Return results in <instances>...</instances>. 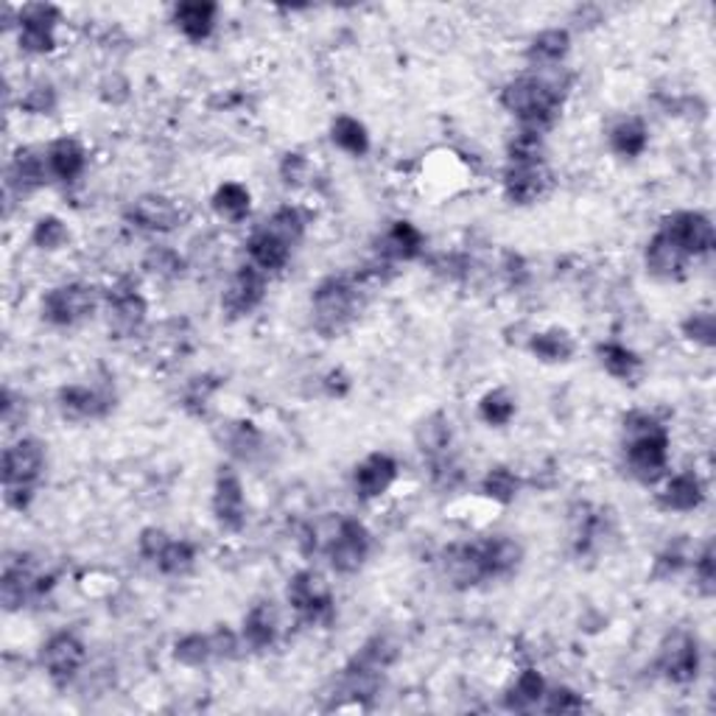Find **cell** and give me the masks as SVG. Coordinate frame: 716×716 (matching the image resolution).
<instances>
[{
	"mask_svg": "<svg viewBox=\"0 0 716 716\" xmlns=\"http://www.w3.org/2000/svg\"><path fill=\"white\" fill-rule=\"evenodd\" d=\"M263 227L272 230L277 238H283V242L294 249L297 244L303 242V235H306V219H303V213L297 208H292V205H283V208L274 210L272 219H269Z\"/></svg>",
	"mask_w": 716,
	"mask_h": 716,
	"instance_id": "obj_43",
	"label": "cell"
},
{
	"mask_svg": "<svg viewBox=\"0 0 716 716\" xmlns=\"http://www.w3.org/2000/svg\"><path fill=\"white\" fill-rule=\"evenodd\" d=\"M372 552V534L358 518H340L333 527L331 538L325 543L328 563L336 573L350 577V573L361 571Z\"/></svg>",
	"mask_w": 716,
	"mask_h": 716,
	"instance_id": "obj_7",
	"label": "cell"
},
{
	"mask_svg": "<svg viewBox=\"0 0 716 716\" xmlns=\"http://www.w3.org/2000/svg\"><path fill=\"white\" fill-rule=\"evenodd\" d=\"M196 566V546L190 541H176L171 538L169 546L163 548V554L157 557L155 568L165 577H185L190 568Z\"/></svg>",
	"mask_w": 716,
	"mask_h": 716,
	"instance_id": "obj_38",
	"label": "cell"
},
{
	"mask_svg": "<svg viewBox=\"0 0 716 716\" xmlns=\"http://www.w3.org/2000/svg\"><path fill=\"white\" fill-rule=\"evenodd\" d=\"M101 300H104V294L90 283H65V286L46 292L39 311H42V320L48 325L73 328L78 322H85L90 313H96Z\"/></svg>",
	"mask_w": 716,
	"mask_h": 716,
	"instance_id": "obj_6",
	"label": "cell"
},
{
	"mask_svg": "<svg viewBox=\"0 0 716 716\" xmlns=\"http://www.w3.org/2000/svg\"><path fill=\"white\" fill-rule=\"evenodd\" d=\"M104 308H107V325L115 340H126L135 336L146 322V306L144 294L137 292L132 283H118L110 292H104Z\"/></svg>",
	"mask_w": 716,
	"mask_h": 716,
	"instance_id": "obj_14",
	"label": "cell"
},
{
	"mask_svg": "<svg viewBox=\"0 0 716 716\" xmlns=\"http://www.w3.org/2000/svg\"><path fill=\"white\" fill-rule=\"evenodd\" d=\"M543 698H546V680H543L541 671L523 669L515 678V683L509 686L504 705L509 711H532L543 703Z\"/></svg>",
	"mask_w": 716,
	"mask_h": 716,
	"instance_id": "obj_36",
	"label": "cell"
},
{
	"mask_svg": "<svg viewBox=\"0 0 716 716\" xmlns=\"http://www.w3.org/2000/svg\"><path fill=\"white\" fill-rule=\"evenodd\" d=\"M515 411H518V406H515V397L507 390H490L479 400V417L493 429H504V425L513 423Z\"/></svg>",
	"mask_w": 716,
	"mask_h": 716,
	"instance_id": "obj_42",
	"label": "cell"
},
{
	"mask_svg": "<svg viewBox=\"0 0 716 716\" xmlns=\"http://www.w3.org/2000/svg\"><path fill=\"white\" fill-rule=\"evenodd\" d=\"M247 252H249V263H255V267L267 274L281 272V269L288 263V258H292V247L267 227L255 230V233L249 235Z\"/></svg>",
	"mask_w": 716,
	"mask_h": 716,
	"instance_id": "obj_31",
	"label": "cell"
},
{
	"mask_svg": "<svg viewBox=\"0 0 716 716\" xmlns=\"http://www.w3.org/2000/svg\"><path fill=\"white\" fill-rule=\"evenodd\" d=\"M171 534L165 532V529H157V527H149L140 532V538H137V552H140V557H144L146 563H157V557L163 554V548L169 546Z\"/></svg>",
	"mask_w": 716,
	"mask_h": 716,
	"instance_id": "obj_53",
	"label": "cell"
},
{
	"mask_svg": "<svg viewBox=\"0 0 716 716\" xmlns=\"http://www.w3.org/2000/svg\"><path fill=\"white\" fill-rule=\"evenodd\" d=\"M644 263H646V272H650L652 277L669 283V281H683L686 272H689L691 258L678 247V244L671 242L664 230H658V233L646 242Z\"/></svg>",
	"mask_w": 716,
	"mask_h": 716,
	"instance_id": "obj_21",
	"label": "cell"
},
{
	"mask_svg": "<svg viewBox=\"0 0 716 716\" xmlns=\"http://www.w3.org/2000/svg\"><path fill=\"white\" fill-rule=\"evenodd\" d=\"M46 163L51 180H57V183H76L78 176L85 174L87 155L76 137L65 135V137H57V140L48 146Z\"/></svg>",
	"mask_w": 716,
	"mask_h": 716,
	"instance_id": "obj_23",
	"label": "cell"
},
{
	"mask_svg": "<svg viewBox=\"0 0 716 716\" xmlns=\"http://www.w3.org/2000/svg\"><path fill=\"white\" fill-rule=\"evenodd\" d=\"M146 272L163 277V281H174V277H183L185 261L180 258V252L171 247H151L144 258Z\"/></svg>",
	"mask_w": 716,
	"mask_h": 716,
	"instance_id": "obj_45",
	"label": "cell"
},
{
	"mask_svg": "<svg viewBox=\"0 0 716 716\" xmlns=\"http://www.w3.org/2000/svg\"><path fill=\"white\" fill-rule=\"evenodd\" d=\"M585 700H582V694H577L573 689H566V686H560V689H546V698H543V711L546 714H580V711H585Z\"/></svg>",
	"mask_w": 716,
	"mask_h": 716,
	"instance_id": "obj_49",
	"label": "cell"
},
{
	"mask_svg": "<svg viewBox=\"0 0 716 716\" xmlns=\"http://www.w3.org/2000/svg\"><path fill=\"white\" fill-rule=\"evenodd\" d=\"M365 281L361 274H331L317 283L311 294L313 331L325 340H340L353 328L365 308Z\"/></svg>",
	"mask_w": 716,
	"mask_h": 716,
	"instance_id": "obj_2",
	"label": "cell"
},
{
	"mask_svg": "<svg viewBox=\"0 0 716 716\" xmlns=\"http://www.w3.org/2000/svg\"><path fill=\"white\" fill-rule=\"evenodd\" d=\"M87 661V646L85 641L78 639L76 632H57L42 644L39 650V666L46 669L48 680L57 689H67L73 680L78 678V671Z\"/></svg>",
	"mask_w": 716,
	"mask_h": 716,
	"instance_id": "obj_8",
	"label": "cell"
},
{
	"mask_svg": "<svg viewBox=\"0 0 716 716\" xmlns=\"http://www.w3.org/2000/svg\"><path fill=\"white\" fill-rule=\"evenodd\" d=\"M568 51H571V34L566 28H546L529 42L527 62L532 71H552V67H563Z\"/></svg>",
	"mask_w": 716,
	"mask_h": 716,
	"instance_id": "obj_27",
	"label": "cell"
},
{
	"mask_svg": "<svg viewBox=\"0 0 716 716\" xmlns=\"http://www.w3.org/2000/svg\"><path fill=\"white\" fill-rule=\"evenodd\" d=\"M683 336L700 347H714L716 342V317L714 311H691L680 325Z\"/></svg>",
	"mask_w": 716,
	"mask_h": 716,
	"instance_id": "obj_46",
	"label": "cell"
},
{
	"mask_svg": "<svg viewBox=\"0 0 716 716\" xmlns=\"http://www.w3.org/2000/svg\"><path fill=\"white\" fill-rule=\"evenodd\" d=\"M53 588L51 573L34 571L32 563H7L3 577H0V602L3 610L17 613L32 600H39L42 593Z\"/></svg>",
	"mask_w": 716,
	"mask_h": 716,
	"instance_id": "obj_13",
	"label": "cell"
},
{
	"mask_svg": "<svg viewBox=\"0 0 716 716\" xmlns=\"http://www.w3.org/2000/svg\"><path fill=\"white\" fill-rule=\"evenodd\" d=\"M482 554L487 580H509L523 563V546L509 534H495V538L482 541Z\"/></svg>",
	"mask_w": 716,
	"mask_h": 716,
	"instance_id": "obj_25",
	"label": "cell"
},
{
	"mask_svg": "<svg viewBox=\"0 0 716 716\" xmlns=\"http://www.w3.org/2000/svg\"><path fill=\"white\" fill-rule=\"evenodd\" d=\"M627 473L641 484H655L669 468V431L650 415L632 411L625 417Z\"/></svg>",
	"mask_w": 716,
	"mask_h": 716,
	"instance_id": "obj_3",
	"label": "cell"
},
{
	"mask_svg": "<svg viewBox=\"0 0 716 716\" xmlns=\"http://www.w3.org/2000/svg\"><path fill=\"white\" fill-rule=\"evenodd\" d=\"M286 602L297 619L306 621L311 627H331L333 616H336V602H333V591L325 582L320 571L313 568H303L288 580L286 585Z\"/></svg>",
	"mask_w": 716,
	"mask_h": 716,
	"instance_id": "obj_5",
	"label": "cell"
},
{
	"mask_svg": "<svg viewBox=\"0 0 716 716\" xmlns=\"http://www.w3.org/2000/svg\"><path fill=\"white\" fill-rule=\"evenodd\" d=\"M445 580L456 588V591H470V588L487 582V568H484L482 543H454L443 552Z\"/></svg>",
	"mask_w": 716,
	"mask_h": 716,
	"instance_id": "obj_17",
	"label": "cell"
},
{
	"mask_svg": "<svg viewBox=\"0 0 716 716\" xmlns=\"http://www.w3.org/2000/svg\"><path fill=\"white\" fill-rule=\"evenodd\" d=\"M213 658V641H210V635H202V632H188V635H183L174 644V661L190 666V669H199V666L210 664Z\"/></svg>",
	"mask_w": 716,
	"mask_h": 716,
	"instance_id": "obj_40",
	"label": "cell"
},
{
	"mask_svg": "<svg viewBox=\"0 0 716 716\" xmlns=\"http://www.w3.org/2000/svg\"><path fill=\"white\" fill-rule=\"evenodd\" d=\"M308 176H311V163H308L306 155H300V151H288V155H283L281 160L283 185H288V188H300V185L308 183Z\"/></svg>",
	"mask_w": 716,
	"mask_h": 716,
	"instance_id": "obj_51",
	"label": "cell"
},
{
	"mask_svg": "<svg viewBox=\"0 0 716 716\" xmlns=\"http://www.w3.org/2000/svg\"><path fill=\"white\" fill-rule=\"evenodd\" d=\"M661 507L669 509V513H694L698 507H703L705 502V487L700 482L698 473H686L671 476L669 482L664 484V490L658 493Z\"/></svg>",
	"mask_w": 716,
	"mask_h": 716,
	"instance_id": "obj_28",
	"label": "cell"
},
{
	"mask_svg": "<svg viewBox=\"0 0 716 716\" xmlns=\"http://www.w3.org/2000/svg\"><path fill=\"white\" fill-rule=\"evenodd\" d=\"M277 632H281V621H277V610H274L272 602H255L249 607V613L244 616L242 627V641L255 652H263L269 646H274L277 641Z\"/></svg>",
	"mask_w": 716,
	"mask_h": 716,
	"instance_id": "obj_26",
	"label": "cell"
},
{
	"mask_svg": "<svg viewBox=\"0 0 716 716\" xmlns=\"http://www.w3.org/2000/svg\"><path fill=\"white\" fill-rule=\"evenodd\" d=\"M658 230H664L671 242L689 255L691 261L711 255L716 244L714 222L705 213H700V210H678V213L666 215Z\"/></svg>",
	"mask_w": 716,
	"mask_h": 716,
	"instance_id": "obj_10",
	"label": "cell"
},
{
	"mask_svg": "<svg viewBox=\"0 0 716 716\" xmlns=\"http://www.w3.org/2000/svg\"><path fill=\"white\" fill-rule=\"evenodd\" d=\"M689 566V554H686V541L666 546L664 552L655 557V568H652V580H669L675 573H680Z\"/></svg>",
	"mask_w": 716,
	"mask_h": 716,
	"instance_id": "obj_48",
	"label": "cell"
},
{
	"mask_svg": "<svg viewBox=\"0 0 716 716\" xmlns=\"http://www.w3.org/2000/svg\"><path fill=\"white\" fill-rule=\"evenodd\" d=\"M215 390H219V381H213L210 375L194 378L188 390H185V406H188L190 411H205V406H208L210 395H213Z\"/></svg>",
	"mask_w": 716,
	"mask_h": 716,
	"instance_id": "obj_54",
	"label": "cell"
},
{
	"mask_svg": "<svg viewBox=\"0 0 716 716\" xmlns=\"http://www.w3.org/2000/svg\"><path fill=\"white\" fill-rule=\"evenodd\" d=\"M397 479V462L384 450H375V454L365 456L361 462L353 468V490L361 502H372V498H381L386 490L395 484Z\"/></svg>",
	"mask_w": 716,
	"mask_h": 716,
	"instance_id": "obj_20",
	"label": "cell"
},
{
	"mask_svg": "<svg viewBox=\"0 0 716 716\" xmlns=\"http://www.w3.org/2000/svg\"><path fill=\"white\" fill-rule=\"evenodd\" d=\"M518 490H521V479H518L509 468H504V465L490 468L487 476L482 479V493L487 495L490 502L504 504V507L518 498Z\"/></svg>",
	"mask_w": 716,
	"mask_h": 716,
	"instance_id": "obj_41",
	"label": "cell"
},
{
	"mask_svg": "<svg viewBox=\"0 0 716 716\" xmlns=\"http://www.w3.org/2000/svg\"><path fill=\"white\" fill-rule=\"evenodd\" d=\"M331 140L336 149H342L345 155L350 157H365L370 151V132L361 121L350 115H340L333 118L331 124Z\"/></svg>",
	"mask_w": 716,
	"mask_h": 716,
	"instance_id": "obj_37",
	"label": "cell"
},
{
	"mask_svg": "<svg viewBox=\"0 0 716 716\" xmlns=\"http://www.w3.org/2000/svg\"><path fill=\"white\" fill-rule=\"evenodd\" d=\"M210 205H213V210L219 219H224V222H233V224H242L244 219L249 215V210H252V196H249V190L244 188L242 183H222L219 188H215Z\"/></svg>",
	"mask_w": 716,
	"mask_h": 716,
	"instance_id": "obj_35",
	"label": "cell"
},
{
	"mask_svg": "<svg viewBox=\"0 0 716 716\" xmlns=\"http://www.w3.org/2000/svg\"><path fill=\"white\" fill-rule=\"evenodd\" d=\"M62 12L51 3H28L17 12V42L26 53H51L57 48V26Z\"/></svg>",
	"mask_w": 716,
	"mask_h": 716,
	"instance_id": "obj_12",
	"label": "cell"
},
{
	"mask_svg": "<svg viewBox=\"0 0 716 716\" xmlns=\"http://www.w3.org/2000/svg\"><path fill=\"white\" fill-rule=\"evenodd\" d=\"M263 297H267V272H261L255 263H244L224 288L222 311L227 313V320H244L261 306Z\"/></svg>",
	"mask_w": 716,
	"mask_h": 716,
	"instance_id": "obj_16",
	"label": "cell"
},
{
	"mask_svg": "<svg viewBox=\"0 0 716 716\" xmlns=\"http://www.w3.org/2000/svg\"><path fill=\"white\" fill-rule=\"evenodd\" d=\"M596 356H600L602 370L621 384H639V378L644 375V358L619 342H602L596 347Z\"/></svg>",
	"mask_w": 716,
	"mask_h": 716,
	"instance_id": "obj_30",
	"label": "cell"
},
{
	"mask_svg": "<svg viewBox=\"0 0 716 716\" xmlns=\"http://www.w3.org/2000/svg\"><path fill=\"white\" fill-rule=\"evenodd\" d=\"M509 163H546V135L523 129L507 144Z\"/></svg>",
	"mask_w": 716,
	"mask_h": 716,
	"instance_id": "obj_39",
	"label": "cell"
},
{
	"mask_svg": "<svg viewBox=\"0 0 716 716\" xmlns=\"http://www.w3.org/2000/svg\"><path fill=\"white\" fill-rule=\"evenodd\" d=\"M46 443L37 436H23L3 450L0 479H3V498L9 507L17 513H26L32 507L39 479L46 473Z\"/></svg>",
	"mask_w": 716,
	"mask_h": 716,
	"instance_id": "obj_4",
	"label": "cell"
},
{
	"mask_svg": "<svg viewBox=\"0 0 716 716\" xmlns=\"http://www.w3.org/2000/svg\"><path fill=\"white\" fill-rule=\"evenodd\" d=\"M71 242V230L67 224L59 219V215H42L37 219L32 230V244L42 252H59V249L65 247Z\"/></svg>",
	"mask_w": 716,
	"mask_h": 716,
	"instance_id": "obj_44",
	"label": "cell"
},
{
	"mask_svg": "<svg viewBox=\"0 0 716 716\" xmlns=\"http://www.w3.org/2000/svg\"><path fill=\"white\" fill-rule=\"evenodd\" d=\"M48 163L46 151H37L32 146H20L9 163V188L17 190L20 196L34 194L37 188L48 183Z\"/></svg>",
	"mask_w": 716,
	"mask_h": 716,
	"instance_id": "obj_22",
	"label": "cell"
},
{
	"mask_svg": "<svg viewBox=\"0 0 716 716\" xmlns=\"http://www.w3.org/2000/svg\"><path fill=\"white\" fill-rule=\"evenodd\" d=\"M415 440L420 454H423L431 465L443 462V459H448L450 440H454V434H450V420L443 411H434V415H429L423 423L417 425Z\"/></svg>",
	"mask_w": 716,
	"mask_h": 716,
	"instance_id": "obj_32",
	"label": "cell"
},
{
	"mask_svg": "<svg viewBox=\"0 0 716 716\" xmlns=\"http://www.w3.org/2000/svg\"><path fill=\"white\" fill-rule=\"evenodd\" d=\"M215 14H219V7L210 3V0H185V3H176L174 7V26L190 42H202V39L213 34Z\"/></svg>",
	"mask_w": 716,
	"mask_h": 716,
	"instance_id": "obj_29",
	"label": "cell"
},
{
	"mask_svg": "<svg viewBox=\"0 0 716 716\" xmlns=\"http://www.w3.org/2000/svg\"><path fill=\"white\" fill-rule=\"evenodd\" d=\"M658 671L669 683L689 686L700 675V641L689 630H675L661 641Z\"/></svg>",
	"mask_w": 716,
	"mask_h": 716,
	"instance_id": "obj_9",
	"label": "cell"
},
{
	"mask_svg": "<svg viewBox=\"0 0 716 716\" xmlns=\"http://www.w3.org/2000/svg\"><path fill=\"white\" fill-rule=\"evenodd\" d=\"M568 90H571V76L566 67H552V71H532L527 76L513 78L502 90V107L513 118L521 121L523 129H534L546 135L566 104Z\"/></svg>",
	"mask_w": 716,
	"mask_h": 716,
	"instance_id": "obj_1",
	"label": "cell"
},
{
	"mask_svg": "<svg viewBox=\"0 0 716 716\" xmlns=\"http://www.w3.org/2000/svg\"><path fill=\"white\" fill-rule=\"evenodd\" d=\"M607 140H610L613 155L625 157V160H635V157L644 155L646 146H650V129H646L641 118L625 115L610 126Z\"/></svg>",
	"mask_w": 716,
	"mask_h": 716,
	"instance_id": "obj_33",
	"label": "cell"
},
{
	"mask_svg": "<svg viewBox=\"0 0 716 716\" xmlns=\"http://www.w3.org/2000/svg\"><path fill=\"white\" fill-rule=\"evenodd\" d=\"M126 222L144 233H171L183 222V210L174 199L160 194L137 196L135 202L126 210Z\"/></svg>",
	"mask_w": 716,
	"mask_h": 716,
	"instance_id": "obj_18",
	"label": "cell"
},
{
	"mask_svg": "<svg viewBox=\"0 0 716 716\" xmlns=\"http://www.w3.org/2000/svg\"><path fill=\"white\" fill-rule=\"evenodd\" d=\"M213 518L224 532H242L247 527V493L242 476L233 465H222L213 482Z\"/></svg>",
	"mask_w": 716,
	"mask_h": 716,
	"instance_id": "obj_11",
	"label": "cell"
},
{
	"mask_svg": "<svg viewBox=\"0 0 716 716\" xmlns=\"http://www.w3.org/2000/svg\"><path fill=\"white\" fill-rule=\"evenodd\" d=\"M227 443H230V454L233 456H238V459H252V456L261 450L263 436L252 423H235L233 429H230Z\"/></svg>",
	"mask_w": 716,
	"mask_h": 716,
	"instance_id": "obj_47",
	"label": "cell"
},
{
	"mask_svg": "<svg viewBox=\"0 0 716 716\" xmlns=\"http://www.w3.org/2000/svg\"><path fill=\"white\" fill-rule=\"evenodd\" d=\"M425 249L423 233L415 227L411 222H392V227L381 235L378 242V255L384 258L386 263L392 261H417Z\"/></svg>",
	"mask_w": 716,
	"mask_h": 716,
	"instance_id": "obj_24",
	"label": "cell"
},
{
	"mask_svg": "<svg viewBox=\"0 0 716 716\" xmlns=\"http://www.w3.org/2000/svg\"><path fill=\"white\" fill-rule=\"evenodd\" d=\"M714 543H705L703 552L694 557V580L703 596H714L716 591V568H714Z\"/></svg>",
	"mask_w": 716,
	"mask_h": 716,
	"instance_id": "obj_52",
	"label": "cell"
},
{
	"mask_svg": "<svg viewBox=\"0 0 716 716\" xmlns=\"http://www.w3.org/2000/svg\"><path fill=\"white\" fill-rule=\"evenodd\" d=\"M57 404L62 417L71 423H92V420H104L115 409V395L104 386L71 384L59 390Z\"/></svg>",
	"mask_w": 716,
	"mask_h": 716,
	"instance_id": "obj_15",
	"label": "cell"
},
{
	"mask_svg": "<svg viewBox=\"0 0 716 716\" xmlns=\"http://www.w3.org/2000/svg\"><path fill=\"white\" fill-rule=\"evenodd\" d=\"M552 185V171L546 163H509L504 171V196L518 208L543 199Z\"/></svg>",
	"mask_w": 716,
	"mask_h": 716,
	"instance_id": "obj_19",
	"label": "cell"
},
{
	"mask_svg": "<svg viewBox=\"0 0 716 716\" xmlns=\"http://www.w3.org/2000/svg\"><path fill=\"white\" fill-rule=\"evenodd\" d=\"M210 641H213V652L215 658H235L238 655V635H235L233 630H227V627H219L215 632H210Z\"/></svg>",
	"mask_w": 716,
	"mask_h": 716,
	"instance_id": "obj_55",
	"label": "cell"
},
{
	"mask_svg": "<svg viewBox=\"0 0 716 716\" xmlns=\"http://www.w3.org/2000/svg\"><path fill=\"white\" fill-rule=\"evenodd\" d=\"M20 110L28 115H51L57 110V90L51 85H37L20 98Z\"/></svg>",
	"mask_w": 716,
	"mask_h": 716,
	"instance_id": "obj_50",
	"label": "cell"
},
{
	"mask_svg": "<svg viewBox=\"0 0 716 716\" xmlns=\"http://www.w3.org/2000/svg\"><path fill=\"white\" fill-rule=\"evenodd\" d=\"M529 350L543 365H568L577 353V342L566 328H546L529 340Z\"/></svg>",
	"mask_w": 716,
	"mask_h": 716,
	"instance_id": "obj_34",
	"label": "cell"
}]
</instances>
